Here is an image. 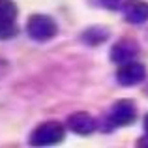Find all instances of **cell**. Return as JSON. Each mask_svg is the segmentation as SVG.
I'll return each instance as SVG.
<instances>
[{"label": "cell", "mask_w": 148, "mask_h": 148, "mask_svg": "<svg viewBox=\"0 0 148 148\" xmlns=\"http://www.w3.org/2000/svg\"><path fill=\"white\" fill-rule=\"evenodd\" d=\"M66 130L60 122L56 120H49V122H43L32 131L30 135V143L36 146H49V145H56L64 139Z\"/></svg>", "instance_id": "obj_1"}, {"label": "cell", "mask_w": 148, "mask_h": 148, "mask_svg": "<svg viewBox=\"0 0 148 148\" xmlns=\"http://www.w3.org/2000/svg\"><path fill=\"white\" fill-rule=\"evenodd\" d=\"M26 32L36 41H49L56 36L58 28L54 19H51L49 15H32L26 23Z\"/></svg>", "instance_id": "obj_2"}, {"label": "cell", "mask_w": 148, "mask_h": 148, "mask_svg": "<svg viewBox=\"0 0 148 148\" xmlns=\"http://www.w3.org/2000/svg\"><path fill=\"white\" fill-rule=\"evenodd\" d=\"M146 77V68L141 62L130 60L126 64H120L118 71H116V81H118L122 86H133L139 84L141 81H145Z\"/></svg>", "instance_id": "obj_3"}, {"label": "cell", "mask_w": 148, "mask_h": 148, "mask_svg": "<svg viewBox=\"0 0 148 148\" xmlns=\"http://www.w3.org/2000/svg\"><path fill=\"white\" fill-rule=\"evenodd\" d=\"M137 116V107L131 99H120L111 109V122L114 126H130Z\"/></svg>", "instance_id": "obj_4"}, {"label": "cell", "mask_w": 148, "mask_h": 148, "mask_svg": "<svg viewBox=\"0 0 148 148\" xmlns=\"http://www.w3.org/2000/svg\"><path fill=\"white\" fill-rule=\"evenodd\" d=\"M137 53H139L137 43H135L133 40H127L126 38V40H120L112 45L109 56H111V60L114 62V64H126V62L133 60V58L137 56Z\"/></svg>", "instance_id": "obj_5"}, {"label": "cell", "mask_w": 148, "mask_h": 148, "mask_svg": "<svg viewBox=\"0 0 148 148\" xmlns=\"http://www.w3.org/2000/svg\"><path fill=\"white\" fill-rule=\"evenodd\" d=\"M122 11L127 23L141 25V23L148 21V2H145V0H127Z\"/></svg>", "instance_id": "obj_6"}, {"label": "cell", "mask_w": 148, "mask_h": 148, "mask_svg": "<svg viewBox=\"0 0 148 148\" xmlns=\"http://www.w3.org/2000/svg\"><path fill=\"white\" fill-rule=\"evenodd\" d=\"M96 118L88 112H73L68 118V127L77 135H88L96 130Z\"/></svg>", "instance_id": "obj_7"}, {"label": "cell", "mask_w": 148, "mask_h": 148, "mask_svg": "<svg viewBox=\"0 0 148 148\" xmlns=\"http://www.w3.org/2000/svg\"><path fill=\"white\" fill-rule=\"evenodd\" d=\"M17 13H19V10L13 0H0V25L15 23Z\"/></svg>", "instance_id": "obj_8"}, {"label": "cell", "mask_w": 148, "mask_h": 148, "mask_svg": "<svg viewBox=\"0 0 148 148\" xmlns=\"http://www.w3.org/2000/svg\"><path fill=\"white\" fill-rule=\"evenodd\" d=\"M109 38V32L105 28H99V26H94V28H88L86 32L83 34V40L90 45H99L101 41H105Z\"/></svg>", "instance_id": "obj_9"}, {"label": "cell", "mask_w": 148, "mask_h": 148, "mask_svg": "<svg viewBox=\"0 0 148 148\" xmlns=\"http://www.w3.org/2000/svg\"><path fill=\"white\" fill-rule=\"evenodd\" d=\"M17 34V26L15 23H6V25H0V38L8 40V38H13Z\"/></svg>", "instance_id": "obj_10"}, {"label": "cell", "mask_w": 148, "mask_h": 148, "mask_svg": "<svg viewBox=\"0 0 148 148\" xmlns=\"http://www.w3.org/2000/svg\"><path fill=\"white\" fill-rule=\"evenodd\" d=\"M98 2L103 8H107V10H122L127 0H98Z\"/></svg>", "instance_id": "obj_11"}, {"label": "cell", "mask_w": 148, "mask_h": 148, "mask_svg": "<svg viewBox=\"0 0 148 148\" xmlns=\"http://www.w3.org/2000/svg\"><path fill=\"white\" fill-rule=\"evenodd\" d=\"M145 131H146V135H148V114L145 116Z\"/></svg>", "instance_id": "obj_12"}]
</instances>
